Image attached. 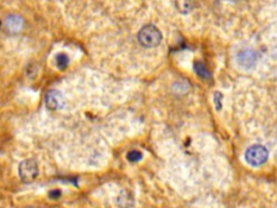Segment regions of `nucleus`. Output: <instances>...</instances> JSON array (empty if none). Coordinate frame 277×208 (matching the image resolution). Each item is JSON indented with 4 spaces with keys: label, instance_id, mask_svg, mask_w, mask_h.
Wrapping results in <instances>:
<instances>
[{
    "label": "nucleus",
    "instance_id": "nucleus-11",
    "mask_svg": "<svg viewBox=\"0 0 277 208\" xmlns=\"http://www.w3.org/2000/svg\"><path fill=\"white\" fill-rule=\"evenodd\" d=\"M61 195H62V192L60 190H53L49 193V196L50 198H52V200H59Z\"/></svg>",
    "mask_w": 277,
    "mask_h": 208
},
{
    "label": "nucleus",
    "instance_id": "nucleus-12",
    "mask_svg": "<svg viewBox=\"0 0 277 208\" xmlns=\"http://www.w3.org/2000/svg\"><path fill=\"white\" fill-rule=\"evenodd\" d=\"M2 24H3V23H2V21H0V28H2Z\"/></svg>",
    "mask_w": 277,
    "mask_h": 208
},
{
    "label": "nucleus",
    "instance_id": "nucleus-7",
    "mask_svg": "<svg viewBox=\"0 0 277 208\" xmlns=\"http://www.w3.org/2000/svg\"><path fill=\"white\" fill-rule=\"evenodd\" d=\"M194 70L200 78L210 79V77H211V74H210L209 70L207 69V66L203 64L202 62H196L194 64Z\"/></svg>",
    "mask_w": 277,
    "mask_h": 208
},
{
    "label": "nucleus",
    "instance_id": "nucleus-6",
    "mask_svg": "<svg viewBox=\"0 0 277 208\" xmlns=\"http://www.w3.org/2000/svg\"><path fill=\"white\" fill-rule=\"evenodd\" d=\"M5 25H6V28H7L8 32L15 34V33L21 31V28L23 26V20L21 18V16L11 14V15L7 16L6 21H5Z\"/></svg>",
    "mask_w": 277,
    "mask_h": 208
},
{
    "label": "nucleus",
    "instance_id": "nucleus-1",
    "mask_svg": "<svg viewBox=\"0 0 277 208\" xmlns=\"http://www.w3.org/2000/svg\"><path fill=\"white\" fill-rule=\"evenodd\" d=\"M138 39L143 47H146V48H154V47H157L160 44L162 36L156 26L146 25L141 28V31L139 32L138 35Z\"/></svg>",
    "mask_w": 277,
    "mask_h": 208
},
{
    "label": "nucleus",
    "instance_id": "nucleus-10",
    "mask_svg": "<svg viewBox=\"0 0 277 208\" xmlns=\"http://www.w3.org/2000/svg\"><path fill=\"white\" fill-rule=\"evenodd\" d=\"M214 102L216 104L217 111L221 110V108H222V94L220 92H216L215 96H214Z\"/></svg>",
    "mask_w": 277,
    "mask_h": 208
},
{
    "label": "nucleus",
    "instance_id": "nucleus-8",
    "mask_svg": "<svg viewBox=\"0 0 277 208\" xmlns=\"http://www.w3.org/2000/svg\"><path fill=\"white\" fill-rule=\"evenodd\" d=\"M55 62H56V66H58V69L63 71L69 66L70 59H69V56L66 55L65 53H59L58 55H56Z\"/></svg>",
    "mask_w": 277,
    "mask_h": 208
},
{
    "label": "nucleus",
    "instance_id": "nucleus-5",
    "mask_svg": "<svg viewBox=\"0 0 277 208\" xmlns=\"http://www.w3.org/2000/svg\"><path fill=\"white\" fill-rule=\"evenodd\" d=\"M257 54L253 50L246 49L242 50L237 55V62L245 69H250L255 64Z\"/></svg>",
    "mask_w": 277,
    "mask_h": 208
},
{
    "label": "nucleus",
    "instance_id": "nucleus-4",
    "mask_svg": "<svg viewBox=\"0 0 277 208\" xmlns=\"http://www.w3.org/2000/svg\"><path fill=\"white\" fill-rule=\"evenodd\" d=\"M46 107L51 111H58L64 108L65 106V98L63 93L56 89L49 90L46 93L45 97Z\"/></svg>",
    "mask_w": 277,
    "mask_h": 208
},
{
    "label": "nucleus",
    "instance_id": "nucleus-2",
    "mask_svg": "<svg viewBox=\"0 0 277 208\" xmlns=\"http://www.w3.org/2000/svg\"><path fill=\"white\" fill-rule=\"evenodd\" d=\"M267 158H269V152L263 145H252L248 148L245 153L246 162L252 167H259L263 165Z\"/></svg>",
    "mask_w": 277,
    "mask_h": 208
},
{
    "label": "nucleus",
    "instance_id": "nucleus-9",
    "mask_svg": "<svg viewBox=\"0 0 277 208\" xmlns=\"http://www.w3.org/2000/svg\"><path fill=\"white\" fill-rule=\"evenodd\" d=\"M127 158L131 163H137L142 159V154L141 152H139V151H131V152L128 153Z\"/></svg>",
    "mask_w": 277,
    "mask_h": 208
},
{
    "label": "nucleus",
    "instance_id": "nucleus-3",
    "mask_svg": "<svg viewBox=\"0 0 277 208\" xmlns=\"http://www.w3.org/2000/svg\"><path fill=\"white\" fill-rule=\"evenodd\" d=\"M39 173L38 164L34 158H28L21 162L18 165V175H20L21 180L25 183H32Z\"/></svg>",
    "mask_w": 277,
    "mask_h": 208
}]
</instances>
